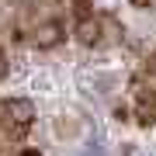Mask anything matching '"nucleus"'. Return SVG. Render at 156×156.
<instances>
[{
  "instance_id": "obj_1",
  "label": "nucleus",
  "mask_w": 156,
  "mask_h": 156,
  "mask_svg": "<svg viewBox=\"0 0 156 156\" xmlns=\"http://www.w3.org/2000/svg\"><path fill=\"white\" fill-rule=\"evenodd\" d=\"M66 0H17L14 35L31 49H56L66 38Z\"/></svg>"
},
{
  "instance_id": "obj_2",
  "label": "nucleus",
  "mask_w": 156,
  "mask_h": 156,
  "mask_svg": "<svg viewBox=\"0 0 156 156\" xmlns=\"http://www.w3.org/2000/svg\"><path fill=\"white\" fill-rule=\"evenodd\" d=\"M69 21H73V38L83 49H111L125 38V28L115 14L94 7V0H69Z\"/></svg>"
},
{
  "instance_id": "obj_3",
  "label": "nucleus",
  "mask_w": 156,
  "mask_h": 156,
  "mask_svg": "<svg viewBox=\"0 0 156 156\" xmlns=\"http://www.w3.org/2000/svg\"><path fill=\"white\" fill-rule=\"evenodd\" d=\"M35 128V104L28 97H0V146H21Z\"/></svg>"
},
{
  "instance_id": "obj_4",
  "label": "nucleus",
  "mask_w": 156,
  "mask_h": 156,
  "mask_svg": "<svg viewBox=\"0 0 156 156\" xmlns=\"http://www.w3.org/2000/svg\"><path fill=\"white\" fill-rule=\"evenodd\" d=\"M132 115L139 125H156V52L142 59L132 76Z\"/></svg>"
},
{
  "instance_id": "obj_5",
  "label": "nucleus",
  "mask_w": 156,
  "mask_h": 156,
  "mask_svg": "<svg viewBox=\"0 0 156 156\" xmlns=\"http://www.w3.org/2000/svg\"><path fill=\"white\" fill-rule=\"evenodd\" d=\"M7 73H11V59H7V52L0 49V83L7 80Z\"/></svg>"
},
{
  "instance_id": "obj_6",
  "label": "nucleus",
  "mask_w": 156,
  "mask_h": 156,
  "mask_svg": "<svg viewBox=\"0 0 156 156\" xmlns=\"http://www.w3.org/2000/svg\"><path fill=\"white\" fill-rule=\"evenodd\" d=\"M135 7H142V11H156V0H132Z\"/></svg>"
},
{
  "instance_id": "obj_7",
  "label": "nucleus",
  "mask_w": 156,
  "mask_h": 156,
  "mask_svg": "<svg viewBox=\"0 0 156 156\" xmlns=\"http://www.w3.org/2000/svg\"><path fill=\"white\" fill-rule=\"evenodd\" d=\"M17 156H42L38 149H17Z\"/></svg>"
}]
</instances>
